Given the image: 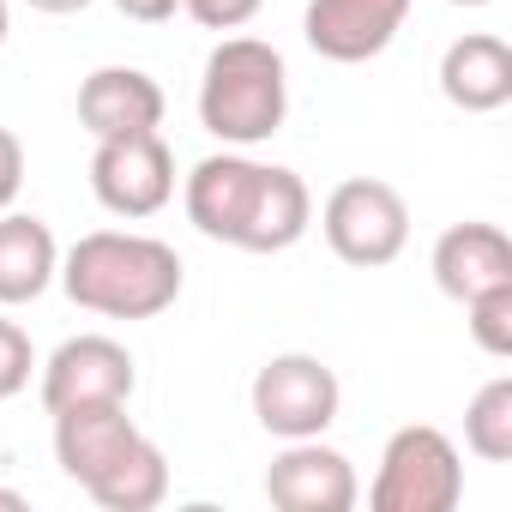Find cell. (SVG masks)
<instances>
[{"instance_id":"obj_18","label":"cell","mask_w":512,"mask_h":512,"mask_svg":"<svg viewBox=\"0 0 512 512\" xmlns=\"http://www.w3.org/2000/svg\"><path fill=\"white\" fill-rule=\"evenodd\" d=\"M464 446L482 464H506L512 458V374H494L464 404Z\"/></svg>"},{"instance_id":"obj_8","label":"cell","mask_w":512,"mask_h":512,"mask_svg":"<svg viewBox=\"0 0 512 512\" xmlns=\"http://www.w3.org/2000/svg\"><path fill=\"white\" fill-rule=\"evenodd\" d=\"M260 187H266V163H253L247 151H217L205 163H193L187 187H181V205H187V223L205 235V241H223V247H241L247 235V217L260 205Z\"/></svg>"},{"instance_id":"obj_24","label":"cell","mask_w":512,"mask_h":512,"mask_svg":"<svg viewBox=\"0 0 512 512\" xmlns=\"http://www.w3.org/2000/svg\"><path fill=\"white\" fill-rule=\"evenodd\" d=\"M25 7H37V13H49V19H67V13H85L91 0H25Z\"/></svg>"},{"instance_id":"obj_7","label":"cell","mask_w":512,"mask_h":512,"mask_svg":"<svg viewBox=\"0 0 512 512\" xmlns=\"http://www.w3.org/2000/svg\"><path fill=\"white\" fill-rule=\"evenodd\" d=\"M139 386V368L127 356V344L103 338V332H79L67 338L49 362H43V410H79V404H127Z\"/></svg>"},{"instance_id":"obj_19","label":"cell","mask_w":512,"mask_h":512,"mask_svg":"<svg viewBox=\"0 0 512 512\" xmlns=\"http://www.w3.org/2000/svg\"><path fill=\"white\" fill-rule=\"evenodd\" d=\"M458 308H464V326H470L476 350L506 362L512 356V284H494V290H482V296H470Z\"/></svg>"},{"instance_id":"obj_25","label":"cell","mask_w":512,"mask_h":512,"mask_svg":"<svg viewBox=\"0 0 512 512\" xmlns=\"http://www.w3.org/2000/svg\"><path fill=\"white\" fill-rule=\"evenodd\" d=\"M0 506H7V512H25V494H19V488H0Z\"/></svg>"},{"instance_id":"obj_13","label":"cell","mask_w":512,"mask_h":512,"mask_svg":"<svg viewBox=\"0 0 512 512\" xmlns=\"http://www.w3.org/2000/svg\"><path fill=\"white\" fill-rule=\"evenodd\" d=\"M133 440H139V422L127 416V404H79L55 416V458L79 488H91L115 458H127Z\"/></svg>"},{"instance_id":"obj_27","label":"cell","mask_w":512,"mask_h":512,"mask_svg":"<svg viewBox=\"0 0 512 512\" xmlns=\"http://www.w3.org/2000/svg\"><path fill=\"white\" fill-rule=\"evenodd\" d=\"M452 7H488V0H452Z\"/></svg>"},{"instance_id":"obj_20","label":"cell","mask_w":512,"mask_h":512,"mask_svg":"<svg viewBox=\"0 0 512 512\" xmlns=\"http://www.w3.org/2000/svg\"><path fill=\"white\" fill-rule=\"evenodd\" d=\"M31 368H37V350H31V332L0 320V404L19 398L31 386Z\"/></svg>"},{"instance_id":"obj_6","label":"cell","mask_w":512,"mask_h":512,"mask_svg":"<svg viewBox=\"0 0 512 512\" xmlns=\"http://www.w3.org/2000/svg\"><path fill=\"white\" fill-rule=\"evenodd\" d=\"M91 193L109 217H157L175 199V151L163 133H127V139H97L91 151Z\"/></svg>"},{"instance_id":"obj_23","label":"cell","mask_w":512,"mask_h":512,"mask_svg":"<svg viewBox=\"0 0 512 512\" xmlns=\"http://www.w3.org/2000/svg\"><path fill=\"white\" fill-rule=\"evenodd\" d=\"M115 7H121V19H133V25H163V19H175L181 0H115Z\"/></svg>"},{"instance_id":"obj_17","label":"cell","mask_w":512,"mask_h":512,"mask_svg":"<svg viewBox=\"0 0 512 512\" xmlns=\"http://www.w3.org/2000/svg\"><path fill=\"white\" fill-rule=\"evenodd\" d=\"M85 494L103 512H151V506H163V494H169V458H163V446L151 434H139L127 446V458H115Z\"/></svg>"},{"instance_id":"obj_9","label":"cell","mask_w":512,"mask_h":512,"mask_svg":"<svg viewBox=\"0 0 512 512\" xmlns=\"http://www.w3.org/2000/svg\"><path fill=\"white\" fill-rule=\"evenodd\" d=\"M266 500L278 512H350L362 500V482L356 464L314 434V440H284V452L266 470Z\"/></svg>"},{"instance_id":"obj_2","label":"cell","mask_w":512,"mask_h":512,"mask_svg":"<svg viewBox=\"0 0 512 512\" xmlns=\"http://www.w3.org/2000/svg\"><path fill=\"white\" fill-rule=\"evenodd\" d=\"M290 115V67L260 37H223L199 79V127L229 151L266 145Z\"/></svg>"},{"instance_id":"obj_15","label":"cell","mask_w":512,"mask_h":512,"mask_svg":"<svg viewBox=\"0 0 512 512\" xmlns=\"http://www.w3.org/2000/svg\"><path fill=\"white\" fill-rule=\"evenodd\" d=\"M61 272V241L31 211H0V308L37 302Z\"/></svg>"},{"instance_id":"obj_16","label":"cell","mask_w":512,"mask_h":512,"mask_svg":"<svg viewBox=\"0 0 512 512\" xmlns=\"http://www.w3.org/2000/svg\"><path fill=\"white\" fill-rule=\"evenodd\" d=\"M314 223V193L296 169L284 163H266V187H260V205L247 217V235H241V253H290Z\"/></svg>"},{"instance_id":"obj_1","label":"cell","mask_w":512,"mask_h":512,"mask_svg":"<svg viewBox=\"0 0 512 512\" xmlns=\"http://www.w3.org/2000/svg\"><path fill=\"white\" fill-rule=\"evenodd\" d=\"M61 290L103 320H157L181 296V253L139 229H91L61 253Z\"/></svg>"},{"instance_id":"obj_22","label":"cell","mask_w":512,"mask_h":512,"mask_svg":"<svg viewBox=\"0 0 512 512\" xmlns=\"http://www.w3.org/2000/svg\"><path fill=\"white\" fill-rule=\"evenodd\" d=\"M19 187H25V145L13 127H0V211H13Z\"/></svg>"},{"instance_id":"obj_21","label":"cell","mask_w":512,"mask_h":512,"mask_svg":"<svg viewBox=\"0 0 512 512\" xmlns=\"http://www.w3.org/2000/svg\"><path fill=\"white\" fill-rule=\"evenodd\" d=\"M266 0H181V13L205 31H241L253 13H260Z\"/></svg>"},{"instance_id":"obj_5","label":"cell","mask_w":512,"mask_h":512,"mask_svg":"<svg viewBox=\"0 0 512 512\" xmlns=\"http://www.w3.org/2000/svg\"><path fill=\"white\" fill-rule=\"evenodd\" d=\"M247 398H253L260 428L278 434V440H314V434H326V428L338 422V410H344L338 374H332L320 356H308V350L272 356L260 374H253V392H247Z\"/></svg>"},{"instance_id":"obj_10","label":"cell","mask_w":512,"mask_h":512,"mask_svg":"<svg viewBox=\"0 0 512 512\" xmlns=\"http://www.w3.org/2000/svg\"><path fill=\"white\" fill-rule=\"evenodd\" d=\"M410 19V0H308V49L332 67H362L392 49Z\"/></svg>"},{"instance_id":"obj_4","label":"cell","mask_w":512,"mask_h":512,"mask_svg":"<svg viewBox=\"0 0 512 512\" xmlns=\"http://www.w3.org/2000/svg\"><path fill=\"white\" fill-rule=\"evenodd\" d=\"M320 229H326V247L338 253L344 266L356 272H380L392 266L404 241H410V205L392 181H374V175H350L326 193L320 205Z\"/></svg>"},{"instance_id":"obj_3","label":"cell","mask_w":512,"mask_h":512,"mask_svg":"<svg viewBox=\"0 0 512 512\" xmlns=\"http://www.w3.org/2000/svg\"><path fill=\"white\" fill-rule=\"evenodd\" d=\"M464 500V458L434 422H404L374 470V512H452Z\"/></svg>"},{"instance_id":"obj_11","label":"cell","mask_w":512,"mask_h":512,"mask_svg":"<svg viewBox=\"0 0 512 512\" xmlns=\"http://www.w3.org/2000/svg\"><path fill=\"white\" fill-rule=\"evenodd\" d=\"M163 85L145 67H97L79 85V127L91 139H127L163 127Z\"/></svg>"},{"instance_id":"obj_12","label":"cell","mask_w":512,"mask_h":512,"mask_svg":"<svg viewBox=\"0 0 512 512\" xmlns=\"http://www.w3.org/2000/svg\"><path fill=\"white\" fill-rule=\"evenodd\" d=\"M434 284L452 302H470L494 284H512V241L500 223H452L434 241Z\"/></svg>"},{"instance_id":"obj_14","label":"cell","mask_w":512,"mask_h":512,"mask_svg":"<svg viewBox=\"0 0 512 512\" xmlns=\"http://www.w3.org/2000/svg\"><path fill=\"white\" fill-rule=\"evenodd\" d=\"M440 97L464 115H494L512 103V49L488 31L458 37L440 55Z\"/></svg>"},{"instance_id":"obj_26","label":"cell","mask_w":512,"mask_h":512,"mask_svg":"<svg viewBox=\"0 0 512 512\" xmlns=\"http://www.w3.org/2000/svg\"><path fill=\"white\" fill-rule=\"evenodd\" d=\"M7 31H13V7L0 0V43H7Z\"/></svg>"}]
</instances>
